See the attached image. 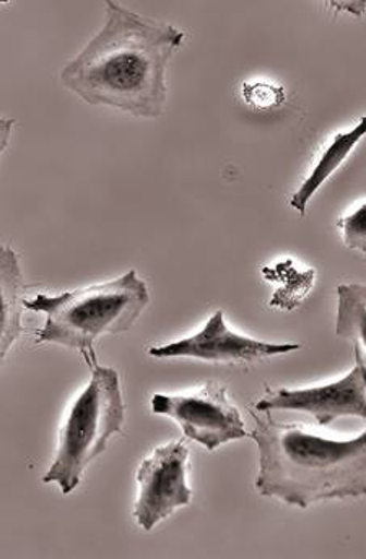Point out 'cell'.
<instances>
[{
	"instance_id": "9",
	"label": "cell",
	"mask_w": 366,
	"mask_h": 559,
	"mask_svg": "<svg viewBox=\"0 0 366 559\" xmlns=\"http://www.w3.org/2000/svg\"><path fill=\"white\" fill-rule=\"evenodd\" d=\"M25 280L19 254L9 245L0 247V364L23 333Z\"/></svg>"
},
{
	"instance_id": "1",
	"label": "cell",
	"mask_w": 366,
	"mask_h": 559,
	"mask_svg": "<svg viewBox=\"0 0 366 559\" xmlns=\"http://www.w3.org/2000/svg\"><path fill=\"white\" fill-rule=\"evenodd\" d=\"M184 33L107 2L103 28L61 72L65 88L88 105L158 118L167 105V66Z\"/></svg>"
},
{
	"instance_id": "14",
	"label": "cell",
	"mask_w": 366,
	"mask_h": 559,
	"mask_svg": "<svg viewBox=\"0 0 366 559\" xmlns=\"http://www.w3.org/2000/svg\"><path fill=\"white\" fill-rule=\"evenodd\" d=\"M12 128V119L0 118V155H2V152L5 151L7 145H9Z\"/></svg>"
},
{
	"instance_id": "4",
	"label": "cell",
	"mask_w": 366,
	"mask_h": 559,
	"mask_svg": "<svg viewBox=\"0 0 366 559\" xmlns=\"http://www.w3.org/2000/svg\"><path fill=\"white\" fill-rule=\"evenodd\" d=\"M82 354L90 367V382L71 406L59 432L51 468L42 476V483H58L62 495H71L81 485L85 469L105 452L110 439L124 425L120 373L100 366L94 349Z\"/></svg>"
},
{
	"instance_id": "10",
	"label": "cell",
	"mask_w": 366,
	"mask_h": 559,
	"mask_svg": "<svg viewBox=\"0 0 366 559\" xmlns=\"http://www.w3.org/2000/svg\"><path fill=\"white\" fill-rule=\"evenodd\" d=\"M366 118H362L355 128L347 132H339L332 138L331 144L322 152L316 167L313 168L309 177L300 185L298 190L290 200V206L298 211L300 216H305L312 198L318 193L319 188L341 168V165L347 160L349 155L357 147L358 142L365 138Z\"/></svg>"
},
{
	"instance_id": "11",
	"label": "cell",
	"mask_w": 366,
	"mask_h": 559,
	"mask_svg": "<svg viewBox=\"0 0 366 559\" xmlns=\"http://www.w3.org/2000/svg\"><path fill=\"white\" fill-rule=\"evenodd\" d=\"M339 309L335 333L365 353L366 287L364 284H341L338 287Z\"/></svg>"
},
{
	"instance_id": "12",
	"label": "cell",
	"mask_w": 366,
	"mask_h": 559,
	"mask_svg": "<svg viewBox=\"0 0 366 559\" xmlns=\"http://www.w3.org/2000/svg\"><path fill=\"white\" fill-rule=\"evenodd\" d=\"M243 97L249 107L256 110H270L279 107L285 98V91L279 85L270 84H246L243 87Z\"/></svg>"
},
{
	"instance_id": "5",
	"label": "cell",
	"mask_w": 366,
	"mask_h": 559,
	"mask_svg": "<svg viewBox=\"0 0 366 559\" xmlns=\"http://www.w3.org/2000/svg\"><path fill=\"white\" fill-rule=\"evenodd\" d=\"M155 415L173 419L191 441L199 442L210 452L247 438L239 408L230 403L227 386L209 382L193 395H161L151 399Z\"/></svg>"
},
{
	"instance_id": "7",
	"label": "cell",
	"mask_w": 366,
	"mask_h": 559,
	"mask_svg": "<svg viewBox=\"0 0 366 559\" xmlns=\"http://www.w3.org/2000/svg\"><path fill=\"white\" fill-rule=\"evenodd\" d=\"M357 366L335 382L302 390H267L256 412H296L312 415L318 425L328 426L338 418H366L365 353L355 350Z\"/></svg>"
},
{
	"instance_id": "3",
	"label": "cell",
	"mask_w": 366,
	"mask_h": 559,
	"mask_svg": "<svg viewBox=\"0 0 366 559\" xmlns=\"http://www.w3.org/2000/svg\"><path fill=\"white\" fill-rule=\"evenodd\" d=\"M150 302L147 284L134 270L118 280L71 293L38 294L25 300V309L41 312L46 323L38 332V343H52L77 350L94 349L105 335H120L137 322Z\"/></svg>"
},
{
	"instance_id": "2",
	"label": "cell",
	"mask_w": 366,
	"mask_h": 559,
	"mask_svg": "<svg viewBox=\"0 0 366 559\" xmlns=\"http://www.w3.org/2000/svg\"><path fill=\"white\" fill-rule=\"evenodd\" d=\"M256 419L251 439L259 448L257 491L306 509L326 499L366 492V432L347 441L312 435L298 425Z\"/></svg>"
},
{
	"instance_id": "13",
	"label": "cell",
	"mask_w": 366,
	"mask_h": 559,
	"mask_svg": "<svg viewBox=\"0 0 366 559\" xmlns=\"http://www.w3.org/2000/svg\"><path fill=\"white\" fill-rule=\"evenodd\" d=\"M366 204L358 206L355 213L351 216L342 217L338 225L341 227L342 237H344L345 245L352 250L366 251Z\"/></svg>"
},
{
	"instance_id": "6",
	"label": "cell",
	"mask_w": 366,
	"mask_h": 559,
	"mask_svg": "<svg viewBox=\"0 0 366 559\" xmlns=\"http://www.w3.org/2000/svg\"><path fill=\"white\" fill-rule=\"evenodd\" d=\"M187 459L190 448L178 441L155 449L138 466V495L132 515L144 531L150 532L176 509L190 504Z\"/></svg>"
},
{
	"instance_id": "8",
	"label": "cell",
	"mask_w": 366,
	"mask_h": 559,
	"mask_svg": "<svg viewBox=\"0 0 366 559\" xmlns=\"http://www.w3.org/2000/svg\"><path fill=\"white\" fill-rule=\"evenodd\" d=\"M300 344H273L242 336L227 326L222 310H217L196 335L148 350L157 359H197L206 362L254 364L280 354L298 350Z\"/></svg>"
}]
</instances>
